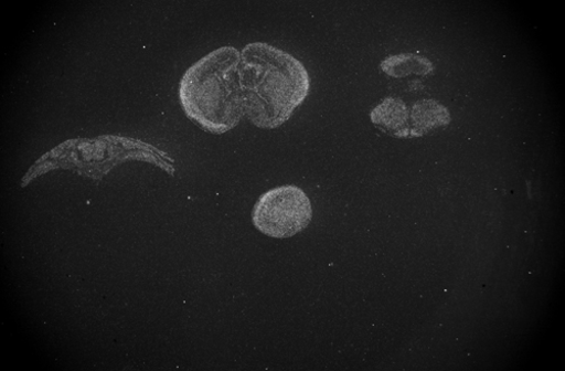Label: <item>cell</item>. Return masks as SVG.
<instances>
[{"mask_svg": "<svg viewBox=\"0 0 565 371\" xmlns=\"http://www.w3.org/2000/svg\"><path fill=\"white\" fill-rule=\"evenodd\" d=\"M241 53L245 117L266 130L285 125L309 95L307 68L291 54L266 42H252Z\"/></svg>", "mask_w": 565, "mask_h": 371, "instance_id": "cell-1", "label": "cell"}, {"mask_svg": "<svg viewBox=\"0 0 565 371\" xmlns=\"http://www.w3.org/2000/svg\"><path fill=\"white\" fill-rule=\"evenodd\" d=\"M241 62L237 49L221 46L188 68L180 80L181 108L206 132L225 134L245 117Z\"/></svg>", "mask_w": 565, "mask_h": 371, "instance_id": "cell-2", "label": "cell"}, {"mask_svg": "<svg viewBox=\"0 0 565 371\" xmlns=\"http://www.w3.org/2000/svg\"><path fill=\"white\" fill-rule=\"evenodd\" d=\"M406 106L398 99L388 98L372 112V121L376 125L396 129L406 120Z\"/></svg>", "mask_w": 565, "mask_h": 371, "instance_id": "cell-4", "label": "cell"}, {"mask_svg": "<svg viewBox=\"0 0 565 371\" xmlns=\"http://www.w3.org/2000/svg\"><path fill=\"white\" fill-rule=\"evenodd\" d=\"M252 220L260 234L274 240H289L310 224L312 205L298 186H279L258 199Z\"/></svg>", "mask_w": 565, "mask_h": 371, "instance_id": "cell-3", "label": "cell"}]
</instances>
